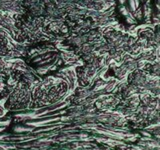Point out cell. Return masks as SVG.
Masks as SVG:
<instances>
[]
</instances>
